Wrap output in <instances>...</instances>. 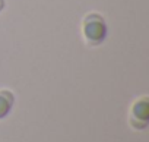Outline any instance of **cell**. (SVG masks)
Instances as JSON below:
<instances>
[{"mask_svg": "<svg viewBox=\"0 0 149 142\" xmlns=\"http://www.w3.org/2000/svg\"><path fill=\"white\" fill-rule=\"evenodd\" d=\"M107 34H108L107 22L100 13L92 12V13H88L84 18V21H82V35L91 47L101 45L105 41Z\"/></svg>", "mask_w": 149, "mask_h": 142, "instance_id": "obj_1", "label": "cell"}, {"mask_svg": "<svg viewBox=\"0 0 149 142\" xmlns=\"http://www.w3.org/2000/svg\"><path fill=\"white\" fill-rule=\"evenodd\" d=\"M148 123H149V100L148 97H142L132 107L130 125L134 129L142 130V129H146Z\"/></svg>", "mask_w": 149, "mask_h": 142, "instance_id": "obj_2", "label": "cell"}, {"mask_svg": "<svg viewBox=\"0 0 149 142\" xmlns=\"http://www.w3.org/2000/svg\"><path fill=\"white\" fill-rule=\"evenodd\" d=\"M15 106V95L9 90H0V120L8 117Z\"/></svg>", "mask_w": 149, "mask_h": 142, "instance_id": "obj_3", "label": "cell"}, {"mask_svg": "<svg viewBox=\"0 0 149 142\" xmlns=\"http://www.w3.org/2000/svg\"><path fill=\"white\" fill-rule=\"evenodd\" d=\"M5 8H6V2L5 0H0V13L5 10Z\"/></svg>", "mask_w": 149, "mask_h": 142, "instance_id": "obj_4", "label": "cell"}]
</instances>
